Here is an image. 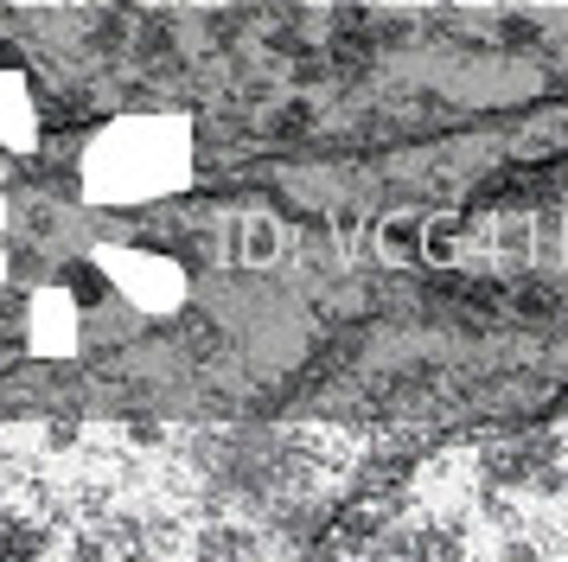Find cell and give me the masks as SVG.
<instances>
[{"label":"cell","mask_w":568,"mask_h":562,"mask_svg":"<svg viewBox=\"0 0 568 562\" xmlns=\"http://www.w3.org/2000/svg\"><path fill=\"white\" fill-rule=\"evenodd\" d=\"M90 199H148L185 179V128L180 122H129L90 148Z\"/></svg>","instance_id":"6da1fadb"},{"label":"cell","mask_w":568,"mask_h":562,"mask_svg":"<svg viewBox=\"0 0 568 562\" xmlns=\"http://www.w3.org/2000/svg\"><path fill=\"white\" fill-rule=\"evenodd\" d=\"M109 275H115V288H122V294H134L141 307H173L185 294L180 262H166V255H154V250L109 255Z\"/></svg>","instance_id":"7a4b0ae2"},{"label":"cell","mask_w":568,"mask_h":562,"mask_svg":"<svg viewBox=\"0 0 568 562\" xmlns=\"http://www.w3.org/2000/svg\"><path fill=\"white\" fill-rule=\"evenodd\" d=\"M0 141L7 148H39V116H32V90L27 77H20V64H13V77L0 71Z\"/></svg>","instance_id":"3957f363"},{"label":"cell","mask_w":568,"mask_h":562,"mask_svg":"<svg viewBox=\"0 0 568 562\" xmlns=\"http://www.w3.org/2000/svg\"><path fill=\"white\" fill-rule=\"evenodd\" d=\"M39 352H71V327H78V307H71V294L64 288H52V294H39Z\"/></svg>","instance_id":"277c9868"},{"label":"cell","mask_w":568,"mask_h":562,"mask_svg":"<svg viewBox=\"0 0 568 562\" xmlns=\"http://www.w3.org/2000/svg\"><path fill=\"white\" fill-rule=\"evenodd\" d=\"M45 556V531H32L20 518H0V562H39Z\"/></svg>","instance_id":"5b68a950"},{"label":"cell","mask_w":568,"mask_h":562,"mask_svg":"<svg viewBox=\"0 0 568 562\" xmlns=\"http://www.w3.org/2000/svg\"><path fill=\"white\" fill-rule=\"evenodd\" d=\"M58 288L71 294V307H97L109 294V281H103V269H97V262H64Z\"/></svg>","instance_id":"8992f818"},{"label":"cell","mask_w":568,"mask_h":562,"mask_svg":"<svg viewBox=\"0 0 568 562\" xmlns=\"http://www.w3.org/2000/svg\"><path fill=\"white\" fill-rule=\"evenodd\" d=\"M275 250H282V224H275V218H256V224H243V255H250V262H268Z\"/></svg>","instance_id":"52a82bcc"},{"label":"cell","mask_w":568,"mask_h":562,"mask_svg":"<svg viewBox=\"0 0 568 562\" xmlns=\"http://www.w3.org/2000/svg\"><path fill=\"white\" fill-rule=\"evenodd\" d=\"M384 250L403 255V262H415V255H422V224H415V218H389L384 224Z\"/></svg>","instance_id":"ba28073f"},{"label":"cell","mask_w":568,"mask_h":562,"mask_svg":"<svg viewBox=\"0 0 568 562\" xmlns=\"http://www.w3.org/2000/svg\"><path fill=\"white\" fill-rule=\"evenodd\" d=\"M454 250H460V224H454V218L428 224V237H422V255H428V262H447Z\"/></svg>","instance_id":"9c48e42d"},{"label":"cell","mask_w":568,"mask_h":562,"mask_svg":"<svg viewBox=\"0 0 568 562\" xmlns=\"http://www.w3.org/2000/svg\"><path fill=\"white\" fill-rule=\"evenodd\" d=\"M517 313H530V320H542V313H556V294H542V288H530V294H517Z\"/></svg>","instance_id":"30bf717a"},{"label":"cell","mask_w":568,"mask_h":562,"mask_svg":"<svg viewBox=\"0 0 568 562\" xmlns=\"http://www.w3.org/2000/svg\"><path fill=\"white\" fill-rule=\"evenodd\" d=\"M275 134H307V109H287V116H282V128H275Z\"/></svg>","instance_id":"8fae6325"},{"label":"cell","mask_w":568,"mask_h":562,"mask_svg":"<svg viewBox=\"0 0 568 562\" xmlns=\"http://www.w3.org/2000/svg\"><path fill=\"white\" fill-rule=\"evenodd\" d=\"M199 562H224V556H217V550H211V556H199Z\"/></svg>","instance_id":"7c38bea8"}]
</instances>
